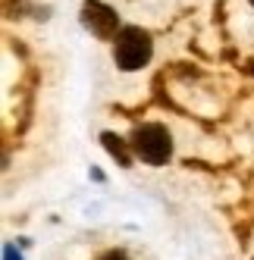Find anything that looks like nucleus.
Instances as JSON below:
<instances>
[{
	"label": "nucleus",
	"mask_w": 254,
	"mask_h": 260,
	"mask_svg": "<svg viewBox=\"0 0 254 260\" xmlns=\"http://www.w3.org/2000/svg\"><path fill=\"white\" fill-rule=\"evenodd\" d=\"M248 4H251V7H254V0H248Z\"/></svg>",
	"instance_id": "7"
},
{
	"label": "nucleus",
	"mask_w": 254,
	"mask_h": 260,
	"mask_svg": "<svg viewBox=\"0 0 254 260\" xmlns=\"http://www.w3.org/2000/svg\"><path fill=\"white\" fill-rule=\"evenodd\" d=\"M154 57V41L151 35L138 28V25H125L116 41H113V63L122 69V72H135L141 66H148Z\"/></svg>",
	"instance_id": "1"
},
{
	"label": "nucleus",
	"mask_w": 254,
	"mask_h": 260,
	"mask_svg": "<svg viewBox=\"0 0 254 260\" xmlns=\"http://www.w3.org/2000/svg\"><path fill=\"white\" fill-rule=\"evenodd\" d=\"M101 144L107 147V154H110L113 160H119V166H125V170H129L132 166V141H122L116 132H104L101 135Z\"/></svg>",
	"instance_id": "4"
},
{
	"label": "nucleus",
	"mask_w": 254,
	"mask_h": 260,
	"mask_svg": "<svg viewBox=\"0 0 254 260\" xmlns=\"http://www.w3.org/2000/svg\"><path fill=\"white\" fill-rule=\"evenodd\" d=\"M79 16H82V25L91 31L98 41H116V35L122 31L116 10H110L107 4H101V0H85Z\"/></svg>",
	"instance_id": "3"
},
{
	"label": "nucleus",
	"mask_w": 254,
	"mask_h": 260,
	"mask_svg": "<svg viewBox=\"0 0 254 260\" xmlns=\"http://www.w3.org/2000/svg\"><path fill=\"white\" fill-rule=\"evenodd\" d=\"M132 151L148 166H163L173 157V135L160 122H144L132 132Z\"/></svg>",
	"instance_id": "2"
},
{
	"label": "nucleus",
	"mask_w": 254,
	"mask_h": 260,
	"mask_svg": "<svg viewBox=\"0 0 254 260\" xmlns=\"http://www.w3.org/2000/svg\"><path fill=\"white\" fill-rule=\"evenodd\" d=\"M98 260H129V257H125V251H107V254H101Z\"/></svg>",
	"instance_id": "5"
},
{
	"label": "nucleus",
	"mask_w": 254,
	"mask_h": 260,
	"mask_svg": "<svg viewBox=\"0 0 254 260\" xmlns=\"http://www.w3.org/2000/svg\"><path fill=\"white\" fill-rule=\"evenodd\" d=\"M4 260H22V257H19V251H16L13 245H7L4 248Z\"/></svg>",
	"instance_id": "6"
}]
</instances>
